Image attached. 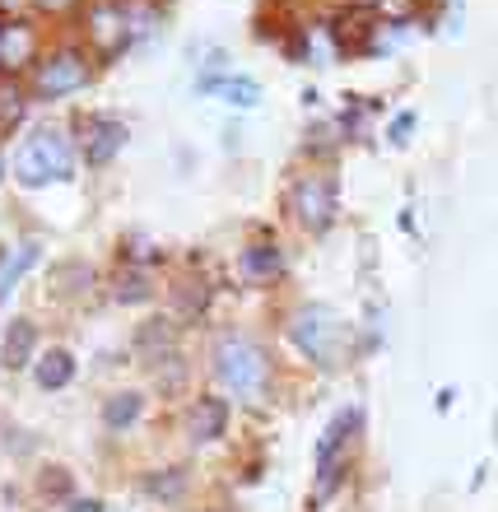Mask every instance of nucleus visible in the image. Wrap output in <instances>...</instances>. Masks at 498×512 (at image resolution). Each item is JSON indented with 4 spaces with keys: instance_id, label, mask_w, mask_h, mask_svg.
Here are the masks:
<instances>
[{
    "instance_id": "obj_16",
    "label": "nucleus",
    "mask_w": 498,
    "mask_h": 512,
    "mask_svg": "<svg viewBox=\"0 0 498 512\" xmlns=\"http://www.w3.org/2000/svg\"><path fill=\"white\" fill-rule=\"evenodd\" d=\"M215 94L224 98L229 108H243L247 112V108H256V103H261V84H256L252 75H224Z\"/></svg>"
},
{
    "instance_id": "obj_3",
    "label": "nucleus",
    "mask_w": 498,
    "mask_h": 512,
    "mask_svg": "<svg viewBox=\"0 0 498 512\" xmlns=\"http://www.w3.org/2000/svg\"><path fill=\"white\" fill-rule=\"evenodd\" d=\"M359 405H345L331 424L322 429V438H317V447H312V466H317V499H331L340 489V480H345V471H350V438L354 429H359Z\"/></svg>"
},
{
    "instance_id": "obj_9",
    "label": "nucleus",
    "mask_w": 498,
    "mask_h": 512,
    "mask_svg": "<svg viewBox=\"0 0 498 512\" xmlns=\"http://www.w3.org/2000/svg\"><path fill=\"white\" fill-rule=\"evenodd\" d=\"M187 429L196 443H219V438L229 433V401H224V396H201V401L191 405Z\"/></svg>"
},
{
    "instance_id": "obj_15",
    "label": "nucleus",
    "mask_w": 498,
    "mask_h": 512,
    "mask_svg": "<svg viewBox=\"0 0 498 512\" xmlns=\"http://www.w3.org/2000/svg\"><path fill=\"white\" fill-rule=\"evenodd\" d=\"M284 270V252L275 243H252V247H243V275L247 280H256V284H266V280H275Z\"/></svg>"
},
{
    "instance_id": "obj_21",
    "label": "nucleus",
    "mask_w": 498,
    "mask_h": 512,
    "mask_svg": "<svg viewBox=\"0 0 498 512\" xmlns=\"http://www.w3.org/2000/svg\"><path fill=\"white\" fill-rule=\"evenodd\" d=\"M410 126H415V112H401V117L391 122V140H396V145H405V140H410Z\"/></svg>"
},
{
    "instance_id": "obj_12",
    "label": "nucleus",
    "mask_w": 498,
    "mask_h": 512,
    "mask_svg": "<svg viewBox=\"0 0 498 512\" xmlns=\"http://www.w3.org/2000/svg\"><path fill=\"white\" fill-rule=\"evenodd\" d=\"M5 364L10 368L38 364V326L28 322V317H14V326L5 331Z\"/></svg>"
},
{
    "instance_id": "obj_20",
    "label": "nucleus",
    "mask_w": 498,
    "mask_h": 512,
    "mask_svg": "<svg viewBox=\"0 0 498 512\" xmlns=\"http://www.w3.org/2000/svg\"><path fill=\"white\" fill-rule=\"evenodd\" d=\"M149 294H154V284H149L145 270H126L122 280H117V298L122 303H145Z\"/></svg>"
},
{
    "instance_id": "obj_17",
    "label": "nucleus",
    "mask_w": 498,
    "mask_h": 512,
    "mask_svg": "<svg viewBox=\"0 0 498 512\" xmlns=\"http://www.w3.org/2000/svg\"><path fill=\"white\" fill-rule=\"evenodd\" d=\"M122 14H126V42H145L154 28H159V10L154 5H145V0H126L122 5Z\"/></svg>"
},
{
    "instance_id": "obj_4",
    "label": "nucleus",
    "mask_w": 498,
    "mask_h": 512,
    "mask_svg": "<svg viewBox=\"0 0 498 512\" xmlns=\"http://www.w3.org/2000/svg\"><path fill=\"white\" fill-rule=\"evenodd\" d=\"M340 336H345V326L331 308L322 303H308V308H298L289 317V340H294V350L312 364H336L340 354Z\"/></svg>"
},
{
    "instance_id": "obj_26",
    "label": "nucleus",
    "mask_w": 498,
    "mask_h": 512,
    "mask_svg": "<svg viewBox=\"0 0 498 512\" xmlns=\"http://www.w3.org/2000/svg\"><path fill=\"white\" fill-rule=\"evenodd\" d=\"M0 168H5V163H0Z\"/></svg>"
},
{
    "instance_id": "obj_8",
    "label": "nucleus",
    "mask_w": 498,
    "mask_h": 512,
    "mask_svg": "<svg viewBox=\"0 0 498 512\" xmlns=\"http://www.w3.org/2000/svg\"><path fill=\"white\" fill-rule=\"evenodd\" d=\"M89 42H94L103 56H117L122 47H131V42H126V14H122V5H112V0L89 5Z\"/></svg>"
},
{
    "instance_id": "obj_6",
    "label": "nucleus",
    "mask_w": 498,
    "mask_h": 512,
    "mask_svg": "<svg viewBox=\"0 0 498 512\" xmlns=\"http://www.w3.org/2000/svg\"><path fill=\"white\" fill-rule=\"evenodd\" d=\"M294 210H298V219L308 224V229H317L322 233L331 219H336V182L331 177H322V173H308L303 182H298V191H294Z\"/></svg>"
},
{
    "instance_id": "obj_11",
    "label": "nucleus",
    "mask_w": 498,
    "mask_h": 512,
    "mask_svg": "<svg viewBox=\"0 0 498 512\" xmlns=\"http://www.w3.org/2000/svg\"><path fill=\"white\" fill-rule=\"evenodd\" d=\"M33 382L42 391H61L75 382V354L70 350H47L38 354V364H33Z\"/></svg>"
},
{
    "instance_id": "obj_5",
    "label": "nucleus",
    "mask_w": 498,
    "mask_h": 512,
    "mask_svg": "<svg viewBox=\"0 0 498 512\" xmlns=\"http://www.w3.org/2000/svg\"><path fill=\"white\" fill-rule=\"evenodd\" d=\"M89 75H94L89 56L75 52V47H66V52L42 56L38 75H33V89H38V98H70L89 84Z\"/></svg>"
},
{
    "instance_id": "obj_24",
    "label": "nucleus",
    "mask_w": 498,
    "mask_h": 512,
    "mask_svg": "<svg viewBox=\"0 0 498 512\" xmlns=\"http://www.w3.org/2000/svg\"><path fill=\"white\" fill-rule=\"evenodd\" d=\"M0 28H5V24H0ZM0 66H5V42H0Z\"/></svg>"
},
{
    "instance_id": "obj_22",
    "label": "nucleus",
    "mask_w": 498,
    "mask_h": 512,
    "mask_svg": "<svg viewBox=\"0 0 498 512\" xmlns=\"http://www.w3.org/2000/svg\"><path fill=\"white\" fill-rule=\"evenodd\" d=\"M70 512H103V503L98 499H75L70 503Z\"/></svg>"
},
{
    "instance_id": "obj_23",
    "label": "nucleus",
    "mask_w": 498,
    "mask_h": 512,
    "mask_svg": "<svg viewBox=\"0 0 498 512\" xmlns=\"http://www.w3.org/2000/svg\"><path fill=\"white\" fill-rule=\"evenodd\" d=\"M42 10H52V14H61V10H70V5H75V0H38Z\"/></svg>"
},
{
    "instance_id": "obj_10",
    "label": "nucleus",
    "mask_w": 498,
    "mask_h": 512,
    "mask_svg": "<svg viewBox=\"0 0 498 512\" xmlns=\"http://www.w3.org/2000/svg\"><path fill=\"white\" fill-rule=\"evenodd\" d=\"M140 415H145V396H140V391H112L108 401H103V429L108 433L135 429Z\"/></svg>"
},
{
    "instance_id": "obj_7",
    "label": "nucleus",
    "mask_w": 498,
    "mask_h": 512,
    "mask_svg": "<svg viewBox=\"0 0 498 512\" xmlns=\"http://www.w3.org/2000/svg\"><path fill=\"white\" fill-rule=\"evenodd\" d=\"M122 149H126V122H117V117H89L84 122L80 154L89 168H108Z\"/></svg>"
},
{
    "instance_id": "obj_14",
    "label": "nucleus",
    "mask_w": 498,
    "mask_h": 512,
    "mask_svg": "<svg viewBox=\"0 0 498 512\" xmlns=\"http://www.w3.org/2000/svg\"><path fill=\"white\" fill-rule=\"evenodd\" d=\"M0 42H5V66H28L38 56V33L28 19H10L0 28Z\"/></svg>"
},
{
    "instance_id": "obj_13",
    "label": "nucleus",
    "mask_w": 498,
    "mask_h": 512,
    "mask_svg": "<svg viewBox=\"0 0 498 512\" xmlns=\"http://www.w3.org/2000/svg\"><path fill=\"white\" fill-rule=\"evenodd\" d=\"M38 256H42L38 243H14V247H5V252H0V298L10 294L14 284L38 266Z\"/></svg>"
},
{
    "instance_id": "obj_18",
    "label": "nucleus",
    "mask_w": 498,
    "mask_h": 512,
    "mask_svg": "<svg viewBox=\"0 0 498 512\" xmlns=\"http://www.w3.org/2000/svg\"><path fill=\"white\" fill-rule=\"evenodd\" d=\"M145 494L149 499H163V503L182 499V494H187V471H182V466H168V471L145 475Z\"/></svg>"
},
{
    "instance_id": "obj_2",
    "label": "nucleus",
    "mask_w": 498,
    "mask_h": 512,
    "mask_svg": "<svg viewBox=\"0 0 498 512\" xmlns=\"http://www.w3.org/2000/svg\"><path fill=\"white\" fill-rule=\"evenodd\" d=\"M215 373L238 401H261L270 391V359L247 336H224L215 345Z\"/></svg>"
},
{
    "instance_id": "obj_19",
    "label": "nucleus",
    "mask_w": 498,
    "mask_h": 512,
    "mask_svg": "<svg viewBox=\"0 0 498 512\" xmlns=\"http://www.w3.org/2000/svg\"><path fill=\"white\" fill-rule=\"evenodd\" d=\"M173 345V326L163 322V317H154V322H145L140 331H135V350L140 354H154V359H163V350Z\"/></svg>"
},
{
    "instance_id": "obj_1",
    "label": "nucleus",
    "mask_w": 498,
    "mask_h": 512,
    "mask_svg": "<svg viewBox=\"0 0 498 512\" xmlns=\"http://www.w3.org/2000/svg\"><path fill=\"white\" fill-rule=\"evenodd\" d=\"M14 177L24 187H47V182H66L75 177V145L61 126H38L33 135H24V145L14 149Z\"/></svg>"
},
{
    "instance_id": "obj_25",
    "label": "nucleus",
    "mask_w": 498,
    "mask_h": 512,
    "mask_svg": "<svg viewBox=\"0 0 498 512\" xmlns=\"http://www.w3.org/2000/svg\"><path fill=\"white\" fill-rule=\"evenodd\" d=\"M215 512H224V508H215Z\"/></svg>"
}]
</instances>
